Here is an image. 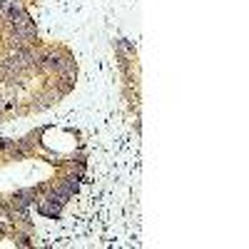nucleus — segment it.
<instances>
[{
	"label": "nucleus",
	"mask_w": 249,
	"mask_h": 249,
	"mask_svg": "<svg viewBox=\"0 0 249 249\" xmlns=\"http://www.w3.org/2000/svg\"><path fill=\"white\" fill-rule=\"evenodd\" d=\"M60 202L57 199H53V197H48L45 202H40V212H43L45 217H57L60 214Z\"/></svg>",
	"instance_id": "obj_1"
},
{
	"label": "nucleus",
	"mask_w": 249,
	"mask_h": 249,
	"mask_svg": "<svg viewBox=\"0 0 249 249\" xmlns=\"http://www.w3.org/2000/svg\"><path fill=\"white\" fill-rule=\"evenodd\" d=\"M55 70H57L62 77H72V75H75V60H70V57H62V60H57Z\"/></svg>",
	"instance_id": "obj_2"
}]
</instances>
